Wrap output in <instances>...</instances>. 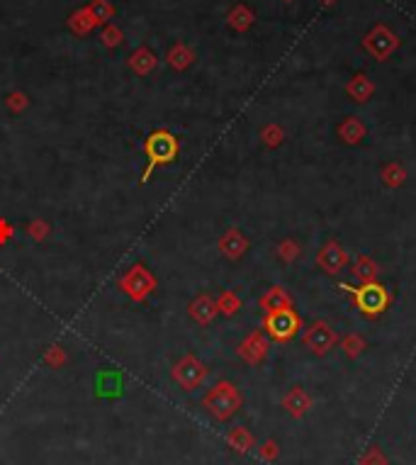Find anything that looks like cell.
<instances>
[{"mask_svg": "<svg viewBox=\"0 0 416 465\" xmlns=\"http://www.w3.org/2000/svg\"><path fill=\"white\" fill-rule=\"evenodd\" d=\"M229 443L236 448V451H249V448L254 446V438H251V433L246 431V429L239 426L229 433Z\"/></svg>", "mask_w": 416, "mask_h": 465, "instance_id": "obj_13", "label": "cell"}, {"mask_svg": "<svg viewBox=\"0 0 416 465\" xmlns=\"http://www.w3.org/2000/svg\"><path fill=\"white\" fill-rule=\"evenodd\" d=\"M178 146H176V139H173L168 132H156V134H151V139L146 141V154H148V168H146V176L153 171V166H158V163H168L173 156H176ZM144 176V178H146Z\"/></svg>", "mask_w": 416, "mask_h": 465, "instance_id": "obj_4", "label": "cell"}, {"mask_svg": "<svg viewBox=\"0 0 416 465\" xmlns=\"http://www.w3.org/2000/svg\"><path fill=\"white\" fill-rule=\"evenodd\" d=\"M176 375H178V380H181L185 387H195V385H197V382L204 377V370H202V366H197V363L188 361V363H183V366L178 368Z\"/></svg>", "mask_w": 416, "mask_h": 465, "instance_id": "obj_10", "label": "cell"}, {"mask_svg": "<svg viewBox=\"0 0 416 465\" xmlns=\"http://www.w3.org/2000/svg\"><path fill=\"white\" fill-rule=\"evenodd\" d=\"M317 263H319L324 273L338 275L343 270V265L348 263V254L338 242H326L319 249V254H317Z\"/></svg>", "mask_w": 416, "mask_h": 465, "instance_id": "obj_6", "label": "cell"}, {"mask_svg": "<svg viewBox=\"0 0 416 465\" xmlns=\"http://www.w3.org/2000/svg\"><path fill=\"white\" fill-rule=\"evenodd\" d=\"M351 273H353V278L356 280H361L363 285H368V283H377L380 268L370 256H358L351 265Z\"/></svg>", "mask_w": 416, "mask_h": 465, "instance_id": "obj_8", "label": "cell"}, {"mask_svg": "<svg viewBox=\"0 0 416 465\" xmlns=\"http://www.w3.org/2000/svg\"><path fill=\"white\" fill-rule=\"evenodd\" d=\"M261 305H263V310H268V312L287 310L290 307V295H287L282 288H273L263 300H261Z\"/></svg>", "mask_w": 416, "mask_h": 465, "instance_id": "obj_11", "label": "cell"}, {"mask_svg": "<svg viewBox=\"0 0 416 465\" xmlns=\"http://www.w3.org/2000/svg\"><path fill=\"white\" fill-rule=\"evenodd\" d=\"M361 465H384V458H382V453H380L377 448H373V451H370L368 456L361 461Z\"/></svg>", "mask_w": 416, "mask_h": 465, "instance_id": "obj_16", "label": "cell"}, {"mask_svg": "<svg viewBox=\"0 0 416 465\" xmlns=\"http://www.w3.org/2000/svg\"><path fill=\"white\" fill-rule=\"evenodd\" d=\"M343 290H348V293H353V295H356V303H358V307H361L363 312H366L368 317L380 314V312H382L384 307H387V303H389V295H387V290H384L380 283H368V285H363L361 290L351 288V285H343Z\"/></svg>", "mask_w": 416, "mask_h": 465, "instance_id": "obj_2", "label": "cell"}, {"mask_svg": "<svg viewBox=\"0 0 416 465\" xmlns=\"http://www.w3.org/2000/svg\"><path fill=\"white\" fill-rule=\"evenodd\" d=\"M282 405H285V410L292 414V417H302V414L310 412L312 407V397L307 395L302 387H292L290 392H287V397L282 400Z\"/></svg>", "mask_w": 416, "mask_h": 465, "instance_id": "obj_7", "label": "cell"}, {"mask_svg": "<svg viewBox=\"0 0 416 465\" xmlns=\"http://www.w3.org/2000/svg\"><path fill=\"white\" fill-rule=\"evenodd\" d=\"M202 405L207 407V412L212 414L214 419L224 422V419H229L231 414L241 407V395L231 382H219L217 387L209 390V395L202 400Z\"/></svg>", "mask_w": 416, "mask_h": 465, "instance_id": "obj_1", "label": "cell"}, {"mask_svg": "<svg viewBox=\"0 0 416 465\" xmlns=\"http://www.w3.org/2000/svg\"><path fill=\"white\" fill-rule=\"evenodd\" d=\"M363 134H366V127L358 120H353V117H348V120L341 122V127H338V137H341L346 144H358V141L363 139Z\"/></svg>", "mask_w": 416, "mask_h": 465, "instance_id": "obj_9", "label": "cell"}, {"mask_svg": "<svg viewBox=\"0 0 416 465\" xmlns=\"http://www.w3.org/2000/svg\"><path fill=\"white\" fill-rule=\"evenodd\" d=\"M265 329H268V334L273 336L275 341H287L297 334L300 319H297V314L290 307L275 310V312H268V317H265Z\"/></svg>", "mask_w": 416, "mask_h": 465, "instance_id": "obj_3", "label": "cell"}, {"mask_svg": "<svg viewBox=\"0 0 416 465\" xmlns=\"http://www.w3.org/2000/svg\"><path fill=\"white\" fill-rule=\"evenodd\" d=\"M277 251H280V258H285V261H292V258L297 256V247L292 242L280 244V249H277Z\"/></svg>", "mask_w": 416, "mask_h": 465, "instance_id": "obj_15", "label": "cell"}, {"mask_svg": "<svg viewBox=\"0 0 416 465\" xmlns=\"http://www.w3.org/2000/svg\"><path fill=\"white\" fill-rule=\"evenodd\" d=\"M363 346H366V341H363L358 334H348L346 339H343V351H346V354L351 356V359H353V356L361 354Z\"/></svg>", "mask_w": 416, "mask_h": 465, "instance_id": "obj_14", "label": "cell"}, {"mask_svg": "<svg viewBox=\"0 0 416 465\" xmlns=\"http://www.w3.org/2000/svg\"><path fill=\"white\" fill-rule=\"evenodd\" d=\"M382 181L387 183L389 188H397L407 181V171H404L399 163H387V166L382 168Z\"/></svg>", "mask_w": 416, "mask_h": 465, "instance_id": "obj_12", "label": "cell"}, {"mask_svg": "<svg viewBox=\"0 0 416 465\" xmlns=\"http://www.w3.org/2000/svg\"><path fill=\"white\" fill-rule=\"evenodd\" d=\"M305 344H307V349H310L312 354L324 356V354H328V349H331L333 344H336V331L331 329L328 321L319 319V321H314L310 329H307Z\"/></svg>", "mask_w": 416, "mask_h": 465, "instance_id": "obj_5", "label": "cell"}, {"mask_svg": "<svg viewBox=\"0 0 416 465\" xmlns=\"http://www.w3.org/2000/svg\"><path fill=\"white\" fill-rule=\"evenodd\" d=\"M261 456L268 458V461H273V458L277 456V446H275V441H268V443H265V446L261 448Z\"/></svg>", "mask_w": 416, "mask_h": 465, "instance_id": "obj_17", "label": "cell"}]
</instances>
